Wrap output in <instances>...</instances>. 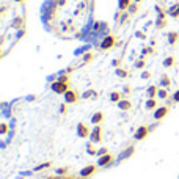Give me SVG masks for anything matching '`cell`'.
Segmentation results:
<instances>
[{
	"instance_id": "cell-16",
	"label": "cell",
	"mask_w": 179,
	"mask_h": 179,
	"mask_svg": "<svg viewBox=\"0 0 179 179\" xmlns=\"http://www.w3.org/2000/svg\"><path fill=\"white\" fill-rule=\"evenodd\" d=\"M160 82H162V85H165V86H168V85H170V79L167 77V75H163Z\"/></svg>"
},
{
	"instance_id": "cell-23",
	"label": "cell",
	"mask_w": 179,
	"mask_h": 179,
	"mask_svg": "<svg viewBox=\"0 0 179 179\" xmlns=\"http://www.w3.org/2000/svg\"><path fill=\"white\" fill-rule=\"evenodd\" d=\"M77 179H86V177H82V176H80V177H77Z\"/></svg>"
},
{
	"instance_id": "cell-19",
	"label": "cell",
	"mask_w": 179,
	"mask_h": 179,
	"mask_svg": "<svg viewBox=\"0 0 179 179\" xmlns=\"http://www.w3.org/2000/svg\"><path fill=\"white\" fill-rule=\"evenodd\" d=\"M57 173H58V174H66V173H68V168H58Z\"/></svg>"
},
{
	"instance_id": "cell-17",
	"label": "cell",
	"mask_w": 179,
	"mask_h": 179,
	"mask_svg": "<svg viewBox=\"0 0 179 179\" xmlns=\"http://www.w3.org/2000/svg\"><path fill=\"white\" fill-rule=\"evenodd\" d=\"M159 96H160V98H162V99H165V98H167V96H168V93H167V90H160V91H159Z\"/></svg>"
},
{
	"instance_id": "cell-14",
	"label": "cell",
	"mask_w": 179,
	"mask_h": 179,
	"mask_svg": "<svg viewBox=\"0 0 179 179\" xmlns=\"http://www.w3.org/2000/svg\"><path fill=\"white\" fill-rule=\"evenodd\" d=\"M146 108H156V101L154 99H149L146 102Z\"/></svg>"
},
{
	"instance_id": "cell-8",
	"label": "cell",
	"mask_w": 179,
	"mask_h": 179,
	"mask_svg": "<svg viewBox=\"0 0 179 179\" xmlns=\"http://www.w3.org/2000/svg\"><path fill=\"white\" fill-rule=\"evenodd\" d=\"M167 113H168V107H160V108H157V112L154 113V118L156 120H162Z\"/></svg>"
},
{
	"instance_id": "cell-3",
	"label": "cell",
	"mask_w": 179,
	"mask_h": 179,
	"mask_svg": "<svg viewBox=\"0 0 179 179\" xmlns=\"http://www.w3.org/2000/svg\"><path fill=\"white\" fill-rule=\"evenodd\" d=\"M77 99H79V94H77V91H74V90H68V91L65 93L66 104H74Z\"/></svg>"
},
{
	"instance_id": "cell-12",
	"label": "cell",
	"mask_w": 179,
	"mask_h": 179,
	"mask_svg": "<svg viewBox=\"0 0 179 179\" xmlns=\"http://www.w3.org/2000/svg\"><path fill=\"white\" fill-rule=\"evenodd\" d=\"M49 167H52V163H50V162H46V163H43V165H39V167H36L35 170H36V171H41V170H46V168H49Z\"/></svg>"
},
{
	"instance_id": "cell-10",
	"label": "cell",
	"mask_w": 179,
	"mask_h": 179,
	"mask_svg": "<svg viewBox=\"0 0 179 179\" xmlns=\"http://www.w3.org/2000/svg\"><path fill=\"white\" fill-rule=\"evenodd\" d=\"M102 120H104V113L102 112H98V113H94V116H93V123L94 124H99V123H102Z\"/></svg>"
},
{
	"instance_id": "cell-9",
	"label": "cell",
	"mask_w": 179,
	"mask_h": 179,
	"mask_svg": "<svg viewBox=\"0 0 179 179\" xmlns=\"http://www.w3.org/2000/svg\"><path fill=\"white\" fill-rule=\"evenodd\" d=\"M146 135H148V127H140L138 132L135 134V138H137V140H143Z\"/></svg>"
},
{
	"instance_id": "cell-22",
	"label": "cell",
	"mask_w": 179,
	"mask_h": 179,
	"mask_svg": "<svg viewBox=\"0 0 179 179\" xmlns=\"http://www.w3.org/2000/svg\"><path fill=\"white\" fill-rule=\"evenodd\" d=\"M47 179H61V177H57V176H52V177H47Z\"/></svg>"
},
{
	"instance_id": "cell-4",
	"label": "cell",
	"mask_w": 179,
	"mask_h": 179,
	"mask_svg": "<svg viewBox=\"0 0 179 179\" xmlns=\"http://www.w3.org/2000/svg\"><path fill=\"white\" fill-rule=\"evenodd\" d=\"M101 138H102V130H101L99 126H96V127L93 129L91 135H90V140H91V143H99Z\"/></svg>"
},
{
	"instance_id": "cell-11",
	"label": "cell",
	"mask_w": 179,
	"mask_h": 179,
	"mask_svg": "<svg viewBox=\"0 0 179 179\" xmlns=\"http://www.w3.org/2000/svg\"><path fill=\"white\" fill-rule=\"evenodd\" d=\"M120 108H123V110H129L130 107H132V105H130V102L129 101H120Z\"/></svg>"
},
{
	"instance_id": "cell-7",
	"label": "cell",
	"mask_w": 179,
	"mask_h": 179,
	"mask_svg": "<svg viewBox=\"0 0 179 179\" xmlns=\"http://www.w3.org/2000/svg\"><path fill=\"white\" fill-rule=\"evenodd\" d=\"M113 160V156L112 154H104V156H101L99 157V162H98V165L99 167H107V165Z\"/></svg>"
},
{
	"instance_id": "cell-13",
	"label": "cell",
	"mask_w": 179,
	"mask_h": 179,
	"mask_svg": "<svg viewBox=\"0 0 179 179\" xmlns=\"http://www.w3.org/2000/svg\"><path fill=\"white\" fill-rule=\"evenodd\" d=\"M116 75H120V77H127L129 72H127V69H116Z\"/></svg>"
},
{
	"instance_id": "cell-1",
	"label": "cell",
	"mask_w": 179,
	"mask_h": 179,
	"mask_svg": "<svg viewBox=\"0 0 179 179\" xmlns=\"http://www.w3.org/2000/svg\"><path fill=\"white\" fill-rule=\"evenodd\" d=\"M91 0H49L44 8V24L60 38H79L91 19Z\"/></svg>"
},
{
	"instance_id": "cell-2",
	"label": "cell",
	"mask_w": 179,
	"mask_h": 179,
	"mask_svg": "<svg viewBox=\"0 0 179 179\" xmlns=\"http://www.w3.org/2000/svg\"><path fill=\"white\" fill-rule=\"evenodd\" d=\"M50 88H52V91L58 93V94H65L68 90H69V85H68V82H60V80H57V82H53V83L50 85Z\"/></svg>"
},
{
	"instance_id": "cell-5",
	"label": "cell",
	"mask_w": 179,
	"mask_h": 179,
	"mask_svg": "<svg viewBox=\"0 0 179 179\" xmlns=\"http://www.w3.org/2000/svg\"><path fill=\"white\" fill-rule=\"evenodd\" d=\"M77 135L82 137V138H85V137L91 135V132H90V129L85 126V123H79V129H77Z\"/></svg>"
},
{
	"instance_id": "cell-20",
	"label": "cell",
	"mask_w": 179,
	"mask_h": 179,
	"mask_svg": "<svg viewBox=\"0 0 179 179\" xmlns=\"http://www.w3.org/2000/svg\"><path fill=\"white\" fill-rule=\"evenodd\" d=\"M173 101L174 102H179V91H176V94L173 96Z\"/></svg>"
},
{
	"instance_id": "cell-6",
	"label": "cell",
	"mask_w": 179,
	"mask_h": 179,
	"mask_svg": "<svg viewBox=\"0 0 179 179\" xmlns=\"http://www.w3.org/2000/svg\"><path fill=\"white\" fill-rule=\"evenodd\" d=\"M94 171H96V167H94V165H88V167H85V168L80 170V176L88 179L91 174H94Z\"/></svg>"
},
{
	"instance_id": "cell-18",
	"label": "cell",
	"mask_w": 179,
	"mask_h": 179,
	"mask_svg": "<svg viewBox=\"0 0 179 179\" xmlns=\"http://www.w3.org/2000/svg\"><path fill=\"white\" fill-rule=\"evenodd\" d=\"M110 99H112V101H120V93H112Z\"/></svg>"
},
{
	"instance_id": "cell-21",
	"label": "cell",
	"mask_w": 179,
	"mask_h": 179,
	"mask_svg": "<svg viewBox=\"0 0 179 179\" xmlns=\"http://www.w3.org/2000/svg\"><path fill=\"white\" fill-rule=\"evenodd\" d=\"M61 179H75V177H71V176H65V177H61Z\"/></svg>"
},
{
	"instance_id": "cell-15",
	"label": "cell",
	"mask_w": 179,
	"mask_h": 179,
	"mask_svg": "<svg viewBox=\"0 0 179 179\" xmlns=\"http://www.w3.org/2000/svg\"><path fill=\"white\" fill-rule=\"evenodd\" d=\"M156 91H157V90H156V86H151V88H148V94L151 96V98H154V96H156Z\"/></svg>"
}]
</instances>
